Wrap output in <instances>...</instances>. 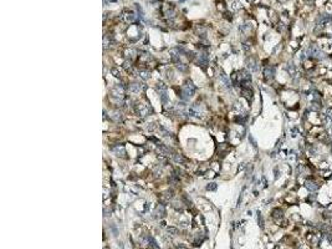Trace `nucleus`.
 Returning a JSON list of instances; mask_svg holds the SVG:
<instances>
[{"instance_id":"obj_1","label":"nucleus","mask_w":332,"mask_h":249,"mask_svg":"<svg viewBox=\"0 0 332 249\" xmlns=\"http://www.w3.org/2000/svg\"><path fill=\"white\" fill-rule=\"evenodd\" d=\"M183 95H185L184 96V98H188V97H192L193 96V94H194V91H195V87L193 86V84L192 82H187V84L183 86Z\"/></svg>"},{"instance_id":"obj_2","label":"nucleus","mask_w":332,"mask_h":249,"mask_svg":"<svg viewBox=\"0 0 332 249\" xmlns=\"http://www.w3.org/2000/svg\"><path fill=\"white\" fill-rule=\"evenodd\" d=\"M305 187L310 191V192H315V191H317L318 188H320V184H318L316 181H313V180H311V178H310V180H307L305 182Z\"/></svg>"},{"instance_id":"obj_3","label":"nucleus","mask_w":332,"mask_h":249,"mask_svg":"<svg viewBox=\"0 0 332 249\" xmlns=\"http://www.w3.org/2000/svg\"><path fill=\"white\" fill-rule=\"evenodd\" d=\"M264 74H265V77H266L268 80H270V78L274 77V75H275V67H271V66H269V67L265 69Z\"/></svg>"},{"instance_id":"obj_4","label":"nucleus","mask_w":332,"mask_h":249,"mask_svg":"<svg viewBox=\"0 0 332 249\" xmlns=\"http://www.w3.org/2000/svg\"><path fill=\"white\" fill-rule=\"evenodd\" d=\"M272 217H274V219H276V221L281 219V218H283V210L279 209V208L274 209V210H272Z\"/></svg>"},{"instance_id":"obj_5","label":"nucleus","mask_w":332,"mask_h":249,"mask_svg":"<svg viewBox=\"0 0 332 249\" xmlns=\"http://www.w3.org/2000/svg\"><path fill=\"white\" fill-rule=\"evenodd\" d=\"M215 188H217L215 183H211V186H208V189H215Z\"/></svg>"}]
</instances>
